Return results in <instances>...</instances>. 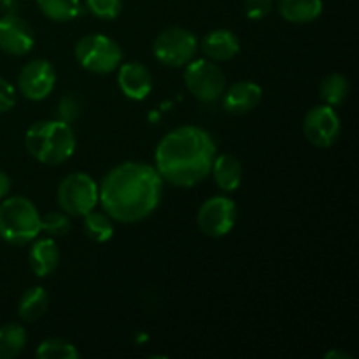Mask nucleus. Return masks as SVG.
<instances>
[{
    "instance_id": "2eb2a0df",
    "label": "nucleus",
    "mask_w": 359,
    "mask_h": 359,
    "mask_svg": "<svg viewBox=\"0 0 359 359\" xmlns=\"http://www.w3.org/2000/svg\"><path fill=\"white\" fill-rule=\"evenodd\" d=\"M200 48L210 62H230L241 53V41L231 30L216 28L203 37Z\"/></svg>"
},
{
    "instance_id": "20e7f679",
    "label": "nucleus",
    "mask_w": 359,
    "mask_h": 359,
    "mask_svg": "<svg viewBox=\"0 0 359 359\" xmlns=\"http://www.w3.org/2000/svg\"><path fill=\"white\" fill-rule=\"evenodd\" d=\"M41 233V212L27 196H9L0 203V238L11 245H27Z\"/></svg>"
},
{
    "instance_id": "1a4fd4ad",
    "label": "nucleus",
    "mask_w": 359,
    "mask_h": 359,
    "mask_svg": "<svg viewBox=\"0 0 359 359\" xmlns=\"http://www.w3.org/2000/svg\"><path fill=\"white\" fill-rule=\"evenodd\" d=\"M237 203L226 195L210 196L196 212V224L203 235L212 238L226 237L237 224Z\"/></svg>"
},
{
    "instance_id": "423d86ee",
    "label": "nucleus",
    "mask_w": 359,
    "mask_h": 359,
    "mask_svg": "<svg viewBox=\"0 0 359 359\" xmlns=\"http://www.w3.org/2000/svg\"><path fill=\"white\" fill-rule=\"evenodd\" d=\"M56 198L67 216L84 217L98 205V184L86 172H72L60 182Z\"/></svg>"
},
{
    "instance_id": "7c9ffc66",
    "label": "nucleus",
    "mask_w": 359,
    "mask_h": 359,
    "mask_svg": "<svg viewBox=\"0 0 359 359\" xmlns=\"http://www.w3.org/2000/svg\"><path fill=\"white\" fill-rule=\"evenodd\" d=\"M326 359H351V356L347 353H344V351H330V353H326Z\"/></svg>"
},
{
    "instance_id": "5701e85b",
    "label": "nucleus",
    "mask_w": 359,
    "mask_h": 359,
    "mask_svg": "<svg viewBox=\"0 0 359 359\" xmlns=\"http://www.w3.org/2000/svg\"><path fill=\"white\" fill-rule=\"evenodd\" d=\"M39 9L48 20L67 23L81 13V0H37Z\"/></svg>"
},
{
    "instance_id": "412c9836",
    "label": "nucleus",
    "mask_w": 359,
    "mask_h": 359,
    "mask_svg": "<svg viewBox=\"0 0 359 359\" xmlns=\"http://www.w3.org/2000/svg\"><path fill=\"white\" fill-rule=\"evenodd\" d=\"M349 91V79L339 72H332L325 76V79L319 84V93H321L323 102L326 105H332V107H340V105L346 104Z\"/></svg>"
},
{
    "instance_id": "bb28decb",
    "label": "nucleus",
    "mask_w": 359,
    "mask_h": 359,
    "mask_svg": "<svg viewBox=\"0 0 359 359\" xmlns=\"http://www.w3.org/2000/svg\"><path fill=\"white\" fill-rule=\"evenodd\" d=\"M273 7V0H245L244 9H245V16L252 21L263 20L270 14Z\"/></svg>"
},
{
    "instance_id": "b1692460",
    "label": "nucleus",
    "mask_w": 359,
    "mask_h": 359,
    "mask_svg": "<svg viewBox=\"0 0 359 359\" xmlns=\"http://www.w3.org/2000/svg\"><path fill=\"white\" fill-rule=\"evenodd\" d=\"M35 356L39 359H79L81 353L69 340L53 337V339L42 340L41 346L35 351Z\"/></svg>"
},
{
    "instance_id": "39448f33",
    "label": "nucleus",
    "mask_w": 359,
    "mask_h": 359,
    "mask_svg": "<svg viewBox=\"0 0 359 359\" xmlns=\"http://www.w3.org/2000/svg\"><path fill=\"white\" fill-rule=\"evenodd\" d=\"M74 56L84 70L91 74H111L121 65L123 49L105 34H88L77 41Z\"/></svg>"
},
{
    "instance_id": "9d476101",
    "label": "nucleus",
    "mask_w": 359,
    "mask_h": 359,
    "mask_svg": "<svg viewBox=\"0 0 359 359\" xmlns=\"http://www.w3.org/2000/svg\"><path fill=\"white\" fill-rule=\"evenodd\" d=\"M342 130L340 116L332 105H316L304 118V135L318 149H326L337 142Z\"/></svg>"
},
{
    "instance_id": "c756f323",
    "label": "nucleus",
    "mask_w": 359,
    "mask_h": 359,
    "mask_svg": "<svg viewBox=\"0 0 359 359\" xmlns=\"http://www.w3.org/2000/svg\"><path fill=\"white\" fill-rule=\"evenodd\" d=\"M11 191V179L4 170H0V200L6 198Z\"/></svg>"
},
{
    "instance_id": "6e6552de",
    "label": "nucleus",
    "mask_w": 359,
    "mask_h": 359,
    "mask_svg": "<svg viewBox=\"0 0 359 359\" xmlns=\"http://www.w3.org/2000/svg\"><path fill=\"white\" fill-rule=\"evenodd\" d=\"M198 51V39L193 32L181 27H172L160 32L153 42V55L167 67H184Z\"/></svg>"
},
{
    "instance_id": "9b49d317",
    "label": "nucleus",
    "mask_w": 359,
    "mask_h": 359,
    "mask_svg": "<svg viewBox=\"0 0 359 359\" xmlns=\"http://www.w3.org/2000/svg\"><path fill=\"white\" fill-rule=\"evenodd\" d=\"M56 86V70L51 62L37 58L21 67L18 72V91L32 102H41L53 93Z\"/></svg>"
},
{
    "instance_id": "ddd939ff",
    "label": "nucleus",
    "mask_w": 359,
    "mask_h": 359,
    "mask_svg": "<svg viewBox=\"0 0 359 359\" xmlns=\"http://www.w3.org/2000/svg\"><path fill=\"white\" fill-rule=\"evenodd\" d=\"M118 86L130 100L140 102L149 97L153 90V76L140 62H126L118 67Z\"/></svg>"
},
{
    "instance_id": "dca6fc26",
    "label": "nucleus",
    "mask_w": 359,
    "mask_h": 359,
    "mask_svg": "<svg viewBox=\"0 0 359 359\" xmlns=\"http://www.w3.org/2000/svg\"><path fill=\"white\" fill-rule=\"evenodd\" d=\"M32 248L28 251V265L37 277H48L58 269L60 265V248L55 238H35L30 242Z\"/></svg>"
},
{
    "instance_id": "f8f14e48",
    "label": "nucleus",
    "mask_w": 359,
    "mask_h": 359,
    "mask_svg": "<svg viewBox=\"0 0 359 359\" xmlns=\"http://www.w3.org/2000/svg\"><path fill=\"white\" fill-rule=\"evenodd\" d=\"M35 46L34 28L27 20L9 13L0 18V49L11 56H23Z\"/></svg>"
},
{
    "instance_id": "4468645a",
    "label": "nucleus",
    "mask_w": 359,
    "mask_h": 359,
    "mask_svg": "<svg viewBox=\"0 0 359 359\" xmlns=\"http://www.w3.org/2000/svg\"><path fill=\"white\" fill-rule=\"evenodd\" d=\"M263 98V88L252 81H237L231 86L224 88L221 95L223 109L230 114H245L259 105Z\"/></svg>"
},
{
    "instance_id": "f3484780",
    "label": "nucleus",
    "mask_w": 359,
    "mask_h": 359,
    "mask_svg": "<svg viewBox=\"0 0 359 359\" xmlns=\"http://www.w3.org/2000/svg\"><path fill=\"white\" fill-rule=\"evenodd\" d=\"M214 181L217 188L224 193H233L241 188L242 177H244V168H242L241 160L230 153L219 154L214 158L212 168H210Z\"/></svg>"
},
{
    "instance_id": "f03ea898",
    "label": "nucleus",
    "mask_w": 359,
    "mask_h": 359,
    "mask_svg": "<svg viewBox=\"0 0 359 359\" xmlns=\"http://www.w3.org/2000/svg\"><path fill=\"white\" fill-rule=\"evenodd\" d=\"M216 154V142L209 132L200 126L182 125L158 142L154 168L172 186L193 188L209 177Z\"/></svg>"
},
{
    "instance_id": "6ab92c4d",
    "label": "nucleus",
    "mask_w": 359,
    "mask_h": 359,
    "mask_svg": "<svg viewBox=\"0 0 359 359\" xmlns=\"http://www.w3.org/2000/svg\"><path fill=\"white\" fill-rule=\"evenodd\" d=\"M49 307V294L44 287L34 286L23 293L18 304V316L21 321H39Z\"/></svg>"
},
{
    "instance_id": "0eeeda50",
    "label": "nucleus",
    "mask_w": 359,
    "mask_h": 359,
    "mask_svg": "<svg viewBox=\"0 0 359 359\" xmlns=\"http://www.w3.org/2000/svg\"><path fill=\"white\" fill-rule=\"evenodd\" d=\"M184 84L189 93L203 104H214L221 100L226 77L216 62L207 58H193L184 65Z\"/></svg>"
},
{
    "instance_id": "4be33fe9",
    "label": "nucleus",
    "mask_w": 359,
    "mask_h": 359,
    "mask_svg": "<svg viewBox=\"0 0 359 359\" xmlns=\"http://www.w3.org/2000/svg\"><path fill=\"white\" fill-rule=\"evenodd\" d=\"M83 219L84 233H86V237L90 241L97 242V244H104V242H109L114 237V221L105 212H95V210H91Z\"/></svg>"
},
{
    "instance_id": "393cba45",
    "label": "nucleus",
    "mask_w": 359,
    "mask_h": 359,
    "mask_svg": "<svg viewBox=\"0 0 359 359\" xmlns=\"http://www.w3.org/2000/svg\"><path fill=\"white\" fill-rule=\"evenodd\" d=\"M70 216H67L63 210L60 212H48L41 216V231H46L49 237H63L70 231Z\"/></svg>"
},
{
    "instance_id": "a211bd4d",
    "label": "nucleus",
    "mask_w": 359,
    "mask_h": 359,
    "mask_svg": "<svg viewBox=\"0 0 359 359\" xmlns=\"http://www.w3.org/2000/svg\"><path fill=\"white\" fill-rule=\"evenodd\" d=\"M323 0H279V14L283 20L294 25L312 23L323 14Z\"/></svg>"
},
{
    "instance_id": "f257e3e1",
    "label": "nucleus",
    "mask_w": 359,
    "mask_h": 359,
    "mask_svg": "<svg viewBox=\"0 0 359 359\" xmlns=\"http://www.w3.org/2000/svg\"><path fill=\"white\" fill-rule=\"evenodd\" d=\"M163 179L153 165L125 161L105 174L98 186V203L112 221L132 224L146 219L160 205Z\"/></svg>"
},
{
    "instance_id": "a878e982",
    "label": "nucleus",
    "mask_w": 359,
    "mask_h": 359,
    "mask_svg": "<svg viewBox=\"0 0 359 359\" xmlns=\"http://www.w3.org/2000/svg\"><path fill=\"white\" fill-rule=\"evenodd\" d=\"M86 7L98 20H116L123 11L121 0H86Z\"/></svg>"
},
{
    "instance_id": "c85d7f7f",
    "label": "nucleus",
    "mask_w": 359,
    "mask_h": 359,
    "mask_svg": "<svg viewBox=\"0 0 359 359\" xmlns=\"http://www.w3.org/2000/svg\"><path fill=\"white\" fill-rule=\"evenodd\" d=\"M79 114V109H77V102L72 95H67V97L62 98L58 109V119L67 123H72V119Z\"/></svg>"
},
{
    "instance_id": "7ed1b4c3",
    "label": "nucleus",
    "mask_w": 359,
    "mask_h": 359,
    "mask_svg": "<svg viewBox=\"0 0 359 359\" xmlns=\"http://www.w3.org/2000/svg\"><path fill=\"white\" fill-rule=\"evenodd\" d=\"M76 133L70 123L62 119L37 121L25 133V146L34 160L44 165H62L76 151Z\"/></svg>"
},
{
    "instance_id": "aec40b11",
    "label": "nucleus",
    "mask_w": 359,
    "mask_h": 359,
    "mask_svg": "<svg viewBox=\"0 0 359 359\" xmlns=\"http://www.w3.org/2000/svg\"><path fill=\"white\" fill-rule=\"evenodd\" d=\"M27 330L18 323L0 326V359H14L27 346Z\"/></svg>"
},
{
    "instance_id": "cd10ccee",
    "label": "nucleus",
    "mask_w": 359,
    "mask_h": 359,
    "mask_svg": "<svg viewBox=\"0 0 359 359\" xmlns=\"http://www.w3.org/2000/svg\"><path fill=\"white\" fill-rule=\"evenodd\" d=\"M14 105H16V88L9 81L0 77V114L9 112Z\"/></svg>"
}]
</instances>
